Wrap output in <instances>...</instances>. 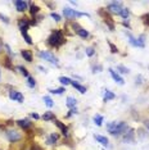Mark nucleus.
<instances>
[{
    "label": "nucleus",
    "mask_w": 149,
    "mask_h": 150,
    "mask_svg": "<svg viewBox=\"0 0 149 150\" xmlns=\"http://www.w3.org/2000/svg\"><path fill=\"white\" fill-rule=\"evenodd\" d=\"M107 128L112 135H121L126 132L127 125L126 122H111L107 125Z\"/></svg>",
    "instance_id": "f257e3e1"
},
{
    "label": "nucleus",
    "mask_w": 149,
    "mask_h": 150,
    "mask_svg": "<svg viewBox=\"0 0 149 150\" xmlns=\"http://www.w3.org/2000/svg\"><path fill=\"white\" fill-rule=\"evenodd\" d=\"M64 41H66V40H64V37H63V33L60 32L59 30L53 31V33L48 39V44L49 45H52V46H60Z\"/></svg>",
    "instance_id": "f03ea898"
},
{
    "label": "nucleus",
    "mask_w": 149,
    "mask_h": 150,
    "mask_svg": "<svg viewBox=\"0 0 149 150\" xmlns=\"http://www.w3.org/2000/svg\"><path fill=\"white\" fill-rule=\"evenodd\" d=\"M63 16L66 17V18H74V17H89V14H86V13H81V12H77L74 11V9H71V8H64L63 9Z\"/></svg>",
    "instance_id": "7ed1b4c3"
},
{
    "label": "nucleus",
    "mask_w": 149,
    "mask_h": 150,
    "mask_svg": "<svg viewBox=\"0 0 149 150\" xmlns=\"http://www.w3.org/2000/svg\"><path fill=\"white\" fill-rule=\"evenodd\" d=\"M122 3L121 1H113V3H111L109 5L107 6V11L112 13V14H120L121 11H122Z\"/></svg>",
    "instance_id": "20e7f679"
},
{
    "label": "nucleus",
    "mask_w": 149,
    "mask_h": 150,
    "mask_svg": "<svg viewBox=\"0 0 149 150\" xmlns=\"http://www.w3.org/2000/svg\"><path fill=\"white\" fill-rule=\"evenodd\" d=\"M39 57L43 58L44 60H48V62L58 66V59H57V57H54V54H52L50 52H39Z\"/></svg>",
    "instance_id": "39448f33"
},
{
    "label": "nucleus",
    "mask_w": 149,
    "mask_h": 150,
    "mask_svg": "<svg viewBox=\"0 0 149 150\" xmlns=\"http://www.w3.org/2000/svg\"><path fill=\"white\" fill-rule=\"evenodd\" d=\"M6 137H8L9 141L16 142V141H18V140H21L22 136H21V134L14 131V129H8V131H6Z\"/></svg>",
    "instance_id": "423d86ee"
},
{
    "label": "nucleus",
    "mask_w": 149,
    "mask_h": 150,
    "mask_svg": "<svg viewBox=\"0 0 149 150\" xmlns=\"http://www.w3.org/2000/svg\"><path fill=\"white\" fill-rule=\"evenodd\" d=\"M127 36H128V39H130V40H128V41H130V44H131V45H133V46L144 47V40H143L144 37H143V36H141L140 39H135V37H133V36L130 35V33H127Z\"/></svg>",
    "instance_id": "0eeeda50"
},
{
    "label": "nucleus",
    "mask_w": 149,
    "mask_h": 150,
    "mask_svg": "<svg viewBox=\"0 0 149 150\" xmlns=\"http://www.w3.org/2000/svg\"><path fill=\"white\" fill-rule=\"evenodd\" d=\"M73 30L76 31V33L79 35L80 37H82V39H86L87 36H89V32L86 31L85 28H82V27H80L77 23H73Z\"/></svg>",
    "instance_id": "6e6552de"
},
{
    "label": "nucleus",
    "mask_w": 149,
    "mask_h": 150,
    "mask_svg": "<svg viewBox=\"0 0 149 150\" xmlns=\"http://www.w3.org/2000/svg\"><path fill=\"white\" fill-rule=\"evenodd\" d=\"M9 98L12 99V100H16L18 101V103H22L23 101V95L19 93V91H9Z\"/></svg>",
    "instance_id": "1a4fd4ad"
},
{
    "label": "nucleus",
    "mask_w": 149,
    "mask_h": 150,
    "mask_svg": "<svg viewBox=\"0 0 149 150\" xmlns=\"http://www.w3.org/2000/svg\"><path fill=\"white\" fill-rule=\"evenodd\" d=\"M14 5H16V8H17V11H18V12H25L27 9L28 3L23 1V0H17V1H14Z\"/></svg>",
    "instance_id": "9d476101"
},
{
    "label": "nucleus",
    "mask_w": 149,
    "mask_h": 150,
    "mask_svg": "<svg viewBox=\"0 0 149 150\" xmlns=\"http://www.w3.org/2000/svg\"><path fill=\"white\" fill-rule=\"evenodd\" d=\"M99 13H100V14L104 17V22H106L107 25H108V27H109V28H111V31H113V30H114V26H113V22H112V18H111V17L107 14V13H106V14H104V12H103V11H100Z\"/></svg>",
    "instance_id": "9b49d317"
},
{
    "label": "nucleus",
    "mask_w": 149,
    "mask_h": 150,
    "mask_svg": "<svg viewBox=\"0 0 149 150\" xmlns=\"http://www.w3.org/2000/svg\"><path fill=\"white\" fill-rule=\"evenodd\" d=\"M123 141L125 142H133L134 141V129H128V132H125Z\"/></svg>",
    "instance_id": "f8f14e48"
},
{
    "label": "nucleus",
    "mask_w": 149,
    "mask_h": 150,
    "mask_svg": "<svg viewBox=\"0 0 149 150\" xmlns=\"http://www.w3.org/2000/svg\"><path fill=\"white\" fill-rule=\"evenodd\" d=\"M109 73H111V76L112 78H113L114 81H116L117 83H120V85H123V80H122V77L120 76V74H117L116 72H114L113 69H109Z\"/></svg>",
    "instance_id": "ddd939ff"
},
{
    "label": "nucleus",
    "mask_w": 149,
    "mask_h": 150,
    "mask_svg": "<svg viewBox=\"0 0 149 150\" xmlns=\"http://www.w3.org/2000/svg\"><path fill=\"white\" fill-rule=\"evenodd\" d=\"M71 85L76 88L79 93H81V94H85L86 93V87L85 86H82V85H80L79 82H74V81H71Z\"/></svg>",
    "instance_id": "4468645a"
},
{
    "label": "nucleus",
    "mask_w": 149,
    "mask_h": 150,
    "mask_svg": "<svg viewBox=\"0 0 149 150\" xmlns=\"http://www.w3.org/2000/svg\"><path fill=\"white\" fill-rule=\"evenodd\" d=\"M17 123H18L19 127H22V128H30L32 126V123L30 121H27V119H19V121H17Z\"/></svg>",
    "instance_id": "2eb2a0df"
},
{
    "label": "nucleus",
    "mask_w": 149,
    "mask_h": 150,
    "mask_svg": "<svg viewBox=\"0 0 149 150\" xmlns=\"http://www.w3.org/2000/svg\"><path fill=\"white\" fill-rule=\"evenodd\" d=\"M21 55L23 57V59L27 60V62H31V60H32V54H31L30 50H22Z\"/></svg>",
    "instance_id": "dca6fc26"
},
{
    "label": "nucleus",
    "mask_w": 149,
    "mask_h": 150,
    "mask_svg": "<svg viewBox=\"0 0 149 150\" xmlns=\"http://www.w3.org/2000/svg\"><path fill=\"white\" fill-rule=\"evenodd\" d=\"M19 30H21V31H23V30H27L28 28V26H30V22L27 21L26 18H22L21 21H19Z\"/></svg>",
    "instance_id": "f3484780"
},
{
    "label": "nucleus",
    "mask_w": 149,
    "mask_h": 150,
    "mask_svg": "<svg viewBox=\"0 0 149 150\" xmlns=\"http://www.w3.org/2000/svg\"><path fill=\"white\" fill-rule=\"evenodd\" d=\"M54 122H55V125H57V126H58V127L60 128V131H62V134H63L64 136H67V135H68V128H67L66 126H64V125L62 123V122H59V121H54Z\"/></svg>",
    "instance_id": "a211bd4d"
},
{
    "label": "nucleus",
    "mask_w": 149,
    "mask_h": 150,
    "mask_svg": "<svg viewBox=\"0 0 149 150\" xmlns=\"http://www.w3.org/2000/svg\"><path fill=\"white\" fill-rule=\"evenodd\" d=\"M95 137V140L98 142H100L101 145H104V146H107L108 145V139L107 137H104V136H100V135H95L94 136Z\"/></svg>",
    "instance_id": "6ab92c4d"
},
{
    "label": "nucleus",
    "mask_w": 149,
    "mask_h": 150,
    "mask_svg": "<svg viewBox=\"0 0 149 150\" xmlns=\"http://www.w3.org/2000/svg\"><path fill=\"white\" fill-rule=\"evenodd\" d=\"M76 103H77V100L74 98H72V96L67 98V107H68V108H71V109L74 108V107H76Z\"/></svg>",
    "instance_id": "aec40b11"
},
{
    "label": "nucleus",
    "mask_w": 149,
    "mask_h": 150,
    "mask_svg": "<svg viewBox=\"0 0 149 150\" xmlns=\"http://www.w3.org/2000/svg\"><path fill=\"white\" fill-rule=\"evenodd\" d=\"M116 98V95H114L112 91L109 90H106V94H104V101H108V100H112V99Z\"/></svg>",
    "instance_id": "412c9836"
},
{
    "label": "nucleus",
    "mask_w": 149,
    "mask_h": 150,
    "mask_svg": "<svg viewBox=\"0 0 149 150\" xmlns=\"http://www.w3.org/2000/svg\"><path fill=\"white\" fill-rule=\"evenodd\" d=\"M43 119L44 121H53L54 119V114L52 113V112H45L43 115Z\"/></svg>",
    "instance_id": "4be33fe9"
},
{
    "label": "nucleus",
    "mask_w": 149,
    "mask_h": 150,
    "mask_svg": "<svg viewBox=\"0 0 149 150\" xmlns=\"http://www.w3.org/2000/svg\"><path fill=\"white\" fill-rule=\"evenodd\" d=\"M21 33H22V36L25 37L26 42L31 45V44H32V40H31V37H30V35H28V33H27V30H23V31H21Z\"/></svg>",
    "instance_id": "5701e85b"
},
{
    "label": "nucleus",
    "mask_w": 149,
    "mask_h": 150,
    "mask_svg": "<svg viewBox=\"0 0 149 150\" xmlns=\"http://www.w3.org/2000/svg\"><path fill=\"white\" fill-rule=\"evenodd\" d=\"M30 12H31L32 16H35V14H37V13L40 12V8L37 5H35V4H31V9H30Z\"/></svg>",
    "instance_id": "b1692460"
},
{
    "label": "nucleus",
    "mask_w": 149,
    "mask_h": 150,
    "mask_svg": "<svg viewBox=\"0 0 149 150\" xmlns=\"http://www.w3.org/2000/svg\"><path fill=\"white\" fill-rule=\"evenodd\" d=\"M128 14H130V12H128V9L127 8H122V11H121V13H120V16L122 17L123 19H127V17H128Z\"/></svg>",
    "instance_id": "393cba45"
},
{
    "label": "nucleus",
    "mask_w": 149,
    "mask_h": 150,
    "mask_svg": "<svg viewBox=\"0 0 149 150\" xmlns=\"http://www.w3.org/2000/svg\"><path fill=\"white\" fill-rule=\"evenodd\" d=\"M57 140H58V135H57V134H52V135H50V137L48 139V144H54Z\"/></svg>",
    "instance_id": "a878e982"
},
{
    "label": "nucleus",
    "mask_w": 149,
    "mask_h": 150,
    "mask_svg": "<svg viewBox=\"0 0 149 150\" xmlns=\"http://www.w3.org/2000/svg\"><path fill=\"white\" fill-rule=\"evenodd\" d=\"M44 101H45V104H46V107H49V108H52L54 103H53V100L50 99L49 96H44Z\"/></svg>",
    "instance_id": "bb28decb"
},
{
    "label": "nucleus",
    "mask_w": 149,
    "mask_h": 150,
    "mask_svg": "<svg viewBox=\"0 0 149 150\" xmlns=\"http://www.w3.org/2000/svg\"><path fill=\"white\" fill-rule=\"evenodd\" d=\"M59 82L62 85H71V80L68 77H59Z\"/></svg>",
    "instance_id": "cd10ccee"
},
{
    "label": "nucleus",
    "mask_w": 149,
    "mask_h": 150,
    "mask_svg": "<svg viewBox=\"0 0 149 150\" xmlns=\"http://www.w3.org/2000/svg\"><path fill=\"white\" fill-rule=\"evenodd\" d=\"M94 122L96 123V126H101V122H103V117L99 114H96L95 117H94Z\"/></svg>",
    "instance_id": "c85d7f7f"
},
{
    "label": "nucleus",
    "mask_w": 149,
    "mask_h": 150,
    "mask_svg": "<svg viewBox=\"0 0 149 150\" xmlns=\"http://www.w3.org/2000/svg\"><path fill=\"white\" fill-rule=\"evenodd\" d=\"M27 85H28L30 87H35L36 82H35V80H33L32 77H28V78H27Z\"/></svg>",
    "instance_id": "c756f323"
},
{
    "label": "nucleus",
    "mask_w": 149,
    "mask_h": 150,
    "mask_svg": "<svg viewBox=\"0 0 149 150\" xmlns=\"http://www.w3.org/2000/svg\"><path fill=\"white\" fill-rule=\"evenodd\" d=\"M108 45H109V47H111V53H118L117 46H114V45H113V44H112L111 41H108Z\"/></svg>",
    "instance_id": "7c9ffc66"
},
{
    "label": "nucleus",
    "mask_w": 149,
    "mask_h": 150,
    "mask_svg": "<svg viewBox=\"0 0 149 150\" xmlns=\"http://www.w3.org/2000/svg\"><path fill=\"white\" fill-rule=\"evenodd\" d=\"M18 69L21 71V73H22V74H23V76H25V77H27V78L30 77V76H28V72H27V69H26L25 67H18Z\"/></svg>",
    "instance_id": "2f4dec72"
},
{
    "label": "nucleus",
    "mask_w": 149,
    "mask_h": 150,
    "mask_svg": "<svg viewBox=\"0 0 149 150\" xmlns=\"http://www.w3.org/2000/svg\"><path fill=\"white\" fill-rule=\"evenodd\" d=\"M63 91H64V87H60V88H55V90H50V93H52V94H62L63 93Z\"/></svg>",
    "instance_id": "473e14b6"
},
{
    "label": "nucleus",
    "mask_w": 149,
    "mask_h": 150,
    "mask_svg": "<svg viewBox=\"0 0 149 150\" xmlns=\"http://www.w3.org/2000/svg\"><path fill=\"white\" fill-rule=\"evenodd\" d=\"M94 53H95V50H94L93 47H87V49H86L87 57H93V55H94Z\"/></svg>",
    "instance_id": "72a5a7b5"
},
{
    "label": "nucleus",
    "mask_w": 149,
    "mask_h": 150,
    "mask_svg": "<svg viewBox=\"0 0 149 150\" xmlns=\"http://www.w3.org/2000/svg\"><path fill=\"white\" fill-rule=\"evenodd\" d=\"M50 16H52V18L54 19V21H57V22L60 21V17H59L58 14H57V13H52V14H50Z\"/></svg>",
    "instance_id": "f704fd0d"
},
{
    "label": "nucleus",
    "mask_w": 149,
    "mask_h": 150,
    "mask_svg": "<svg viewBox=\"0 0 149 150\" xmlns=\"http://www.w3.org/2000/svg\"><path fill=\"white\" fill-rule=\"evenodd\" d=\"M118 69H120L122 73H128V69H127V68H125L123 66H120V67H118Z\"/></svg>",
    "instance_id": "c9c22d12"
},
{
    "label": "nucleus",
    "mask_w": 149,
    "mask_h": 150,
    "mask_svg": "<svg viewBox=\"0 0 149 150\" xmlns=\"http://www.w3.org/2000/svg\"><path fill=\"white\" fill-rule=\"evenodd\" d=\"M0 19H1V21H4L5 23H9V19L6 18L5 16H3V14H0Z\"/></svg>",
    "instance_id": "e433bc0d"
},
{
    "label": "nucleus",
    "mask_w": 149,
    "mask_h": 150,
    "mask_svg": "<svg viewBox=\"0 0 149 150\" xmlns=\"http://www.w3.org/2000/svg\"><path fill=\"white\" fill-rule=\"evenodd\" d=\"M5 66L8 67V68H12V66H11V59H9V58H6V59H5Z\"/></svg>",
    "instance_id": "4c0bfd02"
},
{
    "label": "nucleus",
    "mask_w": 149,
    "mask_h": 150,
    "mask_svg": "<svg viewBox=\"0 0 149 150\" xmlns=\"http://www.w3.org/2000/svg\"><path fill=\"white\" fill-rule=\"evenodd\" d=\"M93 69H94V71H93V72H94V73H95V72H100L101 67H100V66H96V67H94V68H93Z\"/></svg>",
    "instance_id": "58836bf2"
},
{
    "label": "nucleus",
    "mask_w": 149,
    "mask_h": 150,
    "mask_svg": "<svg viewBox=\"0 0 149 150\" xmlns=\"http://www.w3.org/2000/svg\"><path fill=\"white\" fill-rule=\"evenodd\" d=\"M143 18H144L145 23H147V25H149V13H148V14H145V16L143 17Z\"/></svg>",
    "instance_id": "ea45409f"
},
{
    "label": "nucleus",
    "mask_w": 149,
    "mask_h": 150,
    "mask_svg": "<svg viewBox=\"0 0 149 150\" xmlns=\"http://www.w3.org/2000/svg\"><path fill=\"white\" fill-rule=\"evenodd\" d=\"M32 117L35 119H39V114H37V113H32Z\"/></svg>",
    "instance_id": "a19ab883"
},
{
    "label": "nucleus",
    "mask_w": 149,
    "mask_h": 150,
    "mask_svg": "<svg viewBox=\"0 0 149 150\" xmlns=\"http://www.w3.org/2000/svg\"><path fill=\"white\" fill-rule=\"evenodd\" d=\"M3 52V46H1V44H0V53Z\"/></svg>",
    "instance_id": "79ce46f5"
},
{
    "label": "nucleus",
    "mask_w": 149,
    "mask_h": 150,
    "mask_svg": "<svg viewBox=\"0 0 149 150\" xmlns=\"http://www.w3.org/2000/svg\"><path fill=\"white\" fill-rule=\"evenodd\" d=\"M145 126H148V127H149V121H148V122H145Z\"/></svg>",
    "instance_id": "37998d69"
}]
</instances>
